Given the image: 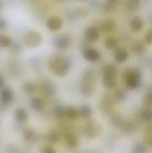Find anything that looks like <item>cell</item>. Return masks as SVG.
I'll list each match as a JSON object with an SVG mask.
<instances>
[{
    "instance_id": "2",
    "label": "cell",
    "mask_w": 152,
    "mask_h": 153,
    "mask_svg": "<svg viewBox=\"0 0 152 153\" xmlns=\"http://www.w3.org/2000/svg\"><path fill=\"white\" fill-rule=\"evenodd\" d=\"M122 76L127 87L130 90H134L140 85L142 74L137 68H127L124 71Z\"/></svg>"
},
{
    "instance_id": "7",
    "label": "cell",
    "mask_w": 152,
    "mask_h": 153,
    "mask_svg": "<svg viewBox=\"0 0 152 153\" xmlns=\"http://www.w3.org/2000/svg\"><path fill=\"white\" fill-rule=\"evenodd\" d=\"M39 88L41 93L46 97L54 96L57 92L55 84L51 81H43L41 83Z\"/></svg>"
},
{
    "instance_id": "38",
    "label": "cell",
    "mask_w": 152,
    "mask_h": 153,
    "mask_svg": "<svg viewBox=\"0 0 152 153\" xmlns=\"http://www.w3.org/2000/svg\"><path fill=\"white\" fill-rule=\"evenodd\" d=\"M145 42L148 44H151L152 42V31L151 30L147 32L145 36Z\"/></svg>"
},
{
    "instance_id": "40",
    "label": "cell",
    "mask_w": 152,
    "mask_h": 153,
    "mask_svg": "<svg viewBox=\"0 0 152 153\" xmlns=\"http://www.w3.org/2000/svg\"><path fill=\"white\" fill-rule=\"evenodd\" d=\"M42 153H56L55 150L51 147H45L43 150Z\"/></svg>"
},
{
    "instance_id": "9",
    "label": "cell",
    "mask_w": 152,
    "mask_h": 153,
    "mask_svg": "<svg viewBox=\"0 0 152 153\" xmlns=\"http://www.w3.org/2000/svg\"><path fill=\"white\" fill-rule=\"evenodd\" d=\"M100 36V32L97 27L91 26L87 29L85 32L86 39L89 42L97 41Z\"/></svg>"
},
{
    "instance_id": "5",
    "label": "cell",
    "mask_w": 152,
    "mask_h": 153,
    "mask_svg": "<svg viewBox=\"0 0 152 153\" xmlns=\"http://www.w3.org/2000/svg\"><path fill=\"white\" fill-rule=\"evenodd\" d=\"M101 130V126L96 121L91 120L85 126L84 132L85 134L89 138H94L98 136Z\"/></svg>"
},
{
    "instance_id": "35",
    "label": "cell",
    "mask_w": 152,
    "mask_h": 153,
    "mask_svg": "<svg viewBox=\"0 0 152 153\" xmlns=\"http://www.w3.org/2000/svg\"><path fill=\"white\" fill-rule=\"evenodd\" d=\"M48 139L51 143H55L59 140V136L57 133L52 132L48 136Z\"/></svg>"
},
{
    "instance_id": "11",
    "label": "cell",
    "mask_w": 152,
    "mask_h": 153,
    "mask_svg": "<svg viewBox=\"0 0 152 153\" xmlns=\"http://www.w3.org/2000/svg\"><path fill=\"white\" fill-rule=\"evenodd\" d=\"M13 98V91L10 88L8 87L4 88L0 93V100L3 104L9 103L12 100Z\"/></svg>"
},
{
    "instance_id": "25",
    "label": "cell",
    "mask_w": 152,
    "mask_h": 153,
    "mask_svg": "<svg viewBox=\"0 0 152 153\" xmlns=\"http://www.w3.org/2000/svg\"><path fill=\"white\" fill-rule=\"evenodd\" d=\"M110 122L111 125L115 128L121 127L124 123L122 118L118 115L112 116L110 120Z\"/></svg>"
},
{
    "instance_id": "3",
    "label": "cell",
    "mask_w": 152,
    "mask_h": 153,
    "mask_svg": "<svg viewBox=\"0 0 152 153\" xmlns=\"http://www.w3.org/2000/svg\"><path fill=\"white\" fill-rule=\"evenodd\" d=\"M93 75L92 71L87 70L85 72L81 83V91L83 95L89 97L93 94L94 87L93 82Z\"/></svg>"
},
{
    "instance_id": "22",
    "label": "cell",
    "mask_w": 152,
    "mask_h": 153,
    "mask_svg": "<svg viewBox=\"0 0 152 153\" xmlns=\"http://www.w3.org/2000/svg\"><path fill=\"white\" fill-rule=\"evenodd\" d=\"M23 91L29 94H32L35 92L36 86L31 81H26L22 85Z\"/></svg>"
},
{
    "instance_id": "37",
    "label": "cell",
    "mask_w": 152,
    "mask_h": 153,
    "mask_svg": "<svg viewBox=\"0 0 152 153\" xmlns=\"http://www.w3.org/2000/svg\"><path fill=\"white\" fill-rule=\"evenodd\" d=\"M114 4L109 2L104 4L103 6L104 10L108 12L113 10L114 8H115V5H114Z\"/></svg>"
},
{
    "instance_id": "21",
    "label": "cell",
    "mask_w": 152,
    "mask_h": 153,
    "mask_svg": "<svg viewBox=\"0 0 152 153\" xmlns=\"http://www.w3.org/2000/svg\"><path fill=\"white\" fill-rule=\"evenodd\" d=\"M79 113L82 117L84 118H87L92 116L93 114V110L89 105L84 104L80 107Z\"/></svg>"
},
{
    "instance_id": "42",
    "label": "cell",
    "mask_w": 152,
    "mask_h": 153,
    "mask_svg": "<svg viewBox=\"0 0 152 153\" xmlns=\"http://www.w3.org/2000/svg\"><path fill=\"white\" fill-rule=\"evenodd\" d=\"M108 2H109L110 3H114L116 2L117 0H107Z\"/></svg>"
},
{
    "instance_id": "15",
    "label": "cell",
    "mask_w": 152,
    "mask_h": 153,
    "mask_svg": "<svg viewBox=\"0 0 152 153\" xmlns=\"http://www.w3.org/2000/svg\"><path fill=\"white\" fill-rule=\"evenodd\" d=\"M131 28L135 32L141 31L143 27V22L142 19L138 17H134L130 22Z\"/></svg>"
},
{
    "instance_id": "4",
    "label": "cell",
    "mask_w": 152,
    "mask_h": 153,
    "mask_svg": "<svg viewBox=\"0 0 152 153\" xmlns=\"http://www.w3.org/2000/svg\"><path fill=\"white\" fill-rule=\"evenodd\" d=\"M42 40L43 38L41 34L36 31H29L24 36V43L29 48L37 47L41 45Z\"/></svg>"
},
{
    "instance_id": "8",
    "label": "cell",
    "mask_w": 152,
    "mask_h": 153,
    "mask_svg": "<svg viewBox=\"0 0 152 153\" xmlns=\"http://www.w3.org/2000/svg\"><path fill=\"white\" fill-rule=\"evenodd\" d=\"M84 58L90 62H96L101 58L100 52L94 48H85L83 51Z\"/></svg>"
},
{
    "instance_id": "20",
    "label": "cell",
    "mask_w": 152,
    "mask_h": 153,
    "mask_svg": "<svg viewBox=\"0 0 152 153\" xmlns=\"http://www.w3.org/2000/svg\"><path fill=\"white\" fill-rule=\"evenodd\" d=\"M121 127L123 132L128 135L133 134L136 129V126L132 121H127L123 123Z\"/></svg>"
},
{
    "instance_id": "14",
    "label": "cell",
    "mask_w": 152,
    "mask_h": 153,
    "mask_svg": "<svg viewBox=\"0 0 152 153\" xmlns=\"http://www.w3.org/2000/svg\"><path fill=\"white\" fill-rule=\"evenodd\" d=\"M65 142L69 148L73 149L78 146L79 141L77 137L73 134H68L65 137Z\"/></svg>"
},
{
    "instance_id": "1",
    "label": "cell",
    "mask_w": 152,
    "mask_h": 153,
    "mask_svg": "<svg viewBox=\"0 0 152 153\" xmlns=\"http://www.w3.org/2000/svg\"><path fill=\"white\" fill-rule=\"evenodd\" d=\"M49 65L51 71L55 75L63 76H66L68 73L71 62L67 56L55 55L50 58Z\"/></svg>"
},
{
    "instance_id": "17",
    "label": "cell",
    "mask_w": 152,
    "mask_h": 153,
    "mask_svg": "<svg viewBox=\"0 0 152 153\" xmlns=\"http://www.w3.org/2000/svg\"><path fill=\"white\" fill-rule=\"evenodd\" d=\"M79 113L74 106H68L65 108V116L70 120H75L78 117Z\"/></svg>"
},
{
    "instance_id": "31",
    "label": "cell",
    "mask_w": 152,
    "mask_h": 153,
    "mask_svg": "<svg viewBox=\"0 0 152 153\" xmlns=\"http://www.w3.org/2000/svg\"><path fill=\"white\" fill-rule=\"evenodd\" d=\"M105 45L108 49H112L115 48L117 45V39L112 37L107 38L105 40Z\"/></svg>"
},
{
    "instance_id": "39",
    "label": "cell",
    "mask_w": 152,
    "mask_h": 153,
    "mask_svg": "<svg viewBox=\"0 0 152 153\" xmlns=\"http://www.w3.org/2000/svg\"><path fill=\"white\" fill-rule=\"evenodd\" d=\"M7 23L5 19L0 17V31L4 30L7 28Z\"/></svg>"
},
{
    "instance_id": "36",
    "label": "cell",
    "mask_w": 152,
    "mask_h": 153,
    "mask_svg": "<svg viewBox=\"0 0 152 153\" xmlns=\"http://www.w3.org/2000/svg\"><path fill=\"white\" fill-rule=\"evenodd\" d=\"M24 136L26 140L30 141L34 138V133L30 129H26L24 131Z\"/></svg>"
},
{
    "instance_id": "18",
    "label": "cell",
    "mask_w": 152,
    "mask_h": 153,
    "mask_svg": "<svg viewBox=\"0 0 152 153\" xmlns=\"http://www.w3.org/2000/svg\"><path fill=\"white\" fill-rule=\"evenodd\" d=\"M116 23L110 19H106L104 21L101 25L102 30L105 32H110L115 29Z\"/></svg>"
},
{
    "instance_id": "6",
    "label": "cell",
    "mask_w": 152,
    "mask_h": 153,
    "mask_svg": "<svg viewBox=\"0 0 152 153\" xmlns=\"http://www.w3.org/2000/svg\"><path fill=\"white\" fill-rule=\"evenodd\" d=\"M72 43V39L69 35L67 34L60 35L56 37L53 41L54 46L60 50L68 49Z\"/></svg>"
},
{
    "instance_id": "26",
    "label": "cell",
    "mask_w": 152,
    "mask_h": 153,
    "mask_svg": "<svg viewBox=\"0 0 152 153\" xmlns=\"http://www.w3.org/2000/svg\"><path fill=\"white\" fill-rule=\"evenodd\" d=\"M152 128L151 126H149L145 129L144 135L145 143L148 145L151 146L152 143Z\"/></svg>"
},
{
    "instance_id": "16",
    "label": "cell",
    "mask_w": 152,
    "mask_h": 153,
    "mask_svg": "<svg viewBox=\"0 0 152 153\" xmlns=\"http://www.w3.org/2000/svg\"><path fill=\"white\" fill-rule=\"evenodd\" d=\"M104 86L109 90L114 89L117 85L116 77L104 76L103 79Z\"/></svg>"
},
{
    "instance_id": "45",
    "label": "cell",
    "mask_w": 152,
    "mask_h": 153,
    "mask_svg": "<svg viewBox=\"0 0 152 153\" xmlns=\"http://www.w3.org/2000/svg\"><path fill=\"white\" fill-rule=\"evenodd\" d=\"M81 1H85V0H81Z\"/></svg>"
},
{
    "instance_id": "27",
    "label": "cell",
    "mask_w": 152,
    "mask_h": 153,
    "mask_svg": "<svg viewBox=\"0 0 152 153\" xmlns=\"http://www.w3.org/2000/svg\"><path fill=\"white\" fill-rule=\"evenodd\" d=\"M11 44L12 40L9 36L4 34H0V47H9Z\"/></svg>"
},
{
    "instance_id": "34",
    "label": "cell",
    "mask_w": 152,
    "mask_h": 153,
    "mask_svg": "<svg viewBox=\"0 0 152 153\" xmlns=\"http://www.w3.org/2000/svg\"><path fill=\"white\" fill-rule=\"evenodd\" d=\"M144 102L146 108H151L152 104V94L151 92L146 94L144 98Z\"/></svg>"
},
{
    "instance_id": "43",
    "label": "cell",
    "mask_w": 152,
    "mask_h": 153,
    "mask_svg": "<svg viewBox=\"0 0 152 153\" xmlns=\"http://www.w3.org/2000/svg\"><path fill=\"white\" fill-rule=\"evenodd\" d=\"M83 153H100L96 152H87Z\"/></svg>"
},
{
    "instance_id": "12",
    "label": "cell",
    "mask_w": 152,
    "mask_h": 153,
    "mask_svg": "<svg viewBox=\"0 0 152 153\" xmlns=\"http://www.w3.org/2000/svg\"><path fill=\"white\" fill-rule=\"evenodd\" d=\"M129 56L128 52L124 49H119L115 54V60L118 63H122L127 61Z\"/></svg>"
},
{
    "instance_id": "13",
    "label": "cell",
    "mask_w": 152,
    "mask_h": 153,
    "mask_svg": "<svg viewBox=\"0 0 152 153\" xmlns=\"http://www.w3.org/2000/svg\"><path fill=\"white\" fill-rule=\"evenodd\" d=\"M117 72V67L112 64L106 65L103 68L104 76L116 77Z\"/></svg>"
},
{
    "instance_id": "24",
    "label": "cell",
    "mask_w": 152,
    "mask_h": 153,
    "mask_svg": "<svg viewBox=\"0 0 152 153\" xmlns=\"http://www.w3.org/2000/svg\"><path fill=\"white\" fill-rule=\"evenodd\" d=\"M132 50L134 53L141 55L145 51L144 45L140 42H135L132 46Z\"/></svg>"
},
{
    "instance_id": "10",
    "label": "cell",
    "mask_w": 152,
    "mask_h": 153,
    "mask_svg": "<svg viewBox=\"0 0 152 153\" xmlns=\"http://www.w3.org/2000/svg\"><path fill=\"white\" fill-rule=\"evenodd\" d=\"M62 23V20L59 17H51L47 20L46 27L51 31H57L61 28Z\"/></svg>"
},
{
    "instance_id": "28",
    "label": "cell",
    "mask_w": 152,
    "mask_h": 153,
    "mask_svg": "<svg viewBox=\"0 0 152 153\" xmlns=\"http://www.w3.org/2000/svg\"><path fill=\"white\" fill-rule=\"evenodd\" d=\"M141 117L144 121L149 122L151 121L152 112L151 109L149 108H146L142 111L141 113Z\"/></svg>"
},
{
    "instance_id": "30",
    "label": "cell",
    "mask_w": 152,
    "mask_h": 153,
    "mask_svg": "<svg viewBox=\"0 0 152 153\" xmlns=\"http://www.w3.org/2000/svg\"><path fill=\"white\" fill-rule=\"evenodd\" d=\"M115 98L118 101H124L127 97V94L126 92L123 89H118L115 92Z\"/></svg>"
},
{
    "instance_id": "23",
    "label": "cell",
    "mask_w": 152,
    "mask_h": 153,
    "mask_svg": "<svg viewBox=\"0 0 152 153\" xmlns=\"http://www.w3.org/2000/svg\"><path fill=\"white\" fill-rule=\"evenodd\" d=\"M30 103L31 107L35 110L40 111L43 109L44 105L43 102L41 98L38 97L33 98L31 100Z\"/></svg>"
},
{
    "instance_id": "19",
    "label": "cell",
    "mask_w": 152,
    "mask_h": 153,
    "mask_svg": "<svg viewBox=\"0 0 152 153\" xmlns=\"http://www.w3.org/2000/svg\"><path fill=\"white\" fill-rule=\"evenodd\" d=\"M15 116L17 121L19 122H25L28 117V115L26 110L21 108L16 109Z\"/></svg>"
},
{
    "instance_id": "33",
    "label": "cell",
    "mask_w": 152,
    "mask_h": 153,
    "mask_svg": "<svg viewBox=\"0 0 152 153\" xmlns=\"http://www.w3.org/2000/svg\"><path fill=\"white\" fill-rule=\"evenodd\" d=\"M132 153H145L146 148L143 144L138 143L135 144L133 146L132 150Z\"/></svg>"
},
{
    "instance_id": "44",
    "label": "cell",
    "mask_w": 152,
    "mask_h": 153,
    "mask_svg": "<svg viewBox=\"0 0 152 153\" xmlns=\"http://www.w3.org/2000/svg\"><path fill=\"white\" fill-rule=\"evenodd\" d=\"M2 7V3H1V2L0 1V11H1V10Z\"/></svg>"
},
{
    "instance_id": "29",
    "label": "cell",
    "mask_w": 152,
    "mask_h": 153,
    "mask_svg": "<svg viewBox=\"0 0 152 153\" xmlns=\"http://www.w3.org/2000/svg\"><path fill=\"white\" fill-rule=\"evenodd\" d=\"M65 108L62 104L56 105L54 108V113L57 117L61 118L65 116Z\"/></svg>"
},
{
    "instance_id": "32",
    "label": "cell",
    "mask_w": 152,
    "mask_h": 153,
    "mask_svg": "<svg viewBox=\"0 0 152 153\" xmlns=\"http://www.w3.org/2000/svg\"><path fill=\"white\" fill-rule=\"evenodd\" d=\"M140 2L141 0H127V7L129 10H135L140 5Z\"/></svg>"
},
{
    "instance_id": "41",
    "label": "cell",
    "mask_w": 152,
    "mask_h": 153,
    "mask_svg": "<svg viewBox=\"0 0 152 153\" xmlns=\"http://www.w3.org/2000/svg\"><path fill=\"white\" fill-rule=\"evenodd\" d=\"M4 85V81L2 77L0 76V89L2 88Z\"/></svg>"
}]
</instances>
